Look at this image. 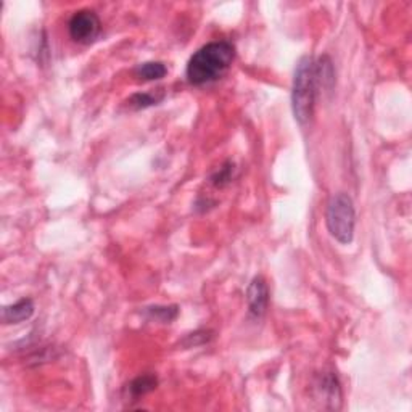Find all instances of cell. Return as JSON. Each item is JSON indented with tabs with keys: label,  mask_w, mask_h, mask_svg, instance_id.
<instances>
[{
	"label": "cell",
	"mask_w": 412,
	"mask_h": 412,
	"mask_svg": "<svg viewBox=\"0 0 412 412\" xmlns=\"http://www.w3.org/2000/svg\"><path fill=\"white\" fill-rule=\"evenodd\" d=\"M147 314L158 322L169 324L177 318L179 308L177 306H152V308H147Z\"/></svg>",
	"instance_id": "cell-11"
},
{
	"label": "cell",
	"mask_w": 412,
	"mask_h": 412,
	"mask_svg": "<svg viewBox=\"0 0 412 412\" xmlns=\"http://www.w3.org/2000/svg\"><path fill=\"white\" fill-rule=\"evenodd\" d=\"M167 68L161 61H147L136 68V76L142 81H158L165 78Z\"/></svg>",
	"instance_id": "cell-9"
},
{
	"label": "cell",
	"mask_w": 412,
	"mask_h": 412,
	"mask_svg": "<svg viewBox=\"0 0 412 412\" xmlns=\"http://www.w3.org/2000/svg\"><path fill=\"white\" fill-rule=\"evenodd\" d=\"M234 172H236V165H234L232 161H227L226 165H223L216 172H214L209 181H212V184L214 187L223 189V187H226L234 181Z\"/></svg>",
	"instance_id": "cell-12"
},
{
	"label": "cell",
	"mask_w": 412,
	"mask_h": 412,
	"mask_svg": "<svg viewBox=\"0 0 412 412\" xmlns=\"http://www.w3.org/2000/svg\"><path fill=\"white\" fill-rule=\"evenodd\" d=\"M327 229L335 240L342 245H348L354 238V226H356V209L353 198L348 194H337L329 200L325 212Z\"/></svg>",
	"instance_id": "cell-3"
},
{
	"label": "cell",
	"mask_w": 412,
	"mask_h": 412,
	"mask_svg": "<svg viewBox=\"0 0 412 412\" xmlns=\"http://www.w3.org/2000/svg\"><path fill=\"white\" fill-rule=\"evenodd\" d=\"M319 391V396H322V400L332 402V407L335 406V401H340L342 398V391H340V383L337 380V375H333L332 372L324 373L322 377L319 378L318 385H316Z\"/></svg>",
	"instance_id": "cell-7"
},
{
	"label": "cell",
	"mask_w": 412,
	"mask_h": 412,
	"mask_svg": "<svg viewBox=\"0 0 412 412\" xmlns=\"http://www.w3.org/2000/svg\"><path fill=\"white\" fill-rule=\"evenodd\" d=\"M319 89L318 63L313 56L306 55L296 65L293 87H291V108H293L295 119L301 126H306L314 116Z\"/></svg>",
	"instance_id": "cell-2"
},
{
	"label": "cell",
	"mask_w": 412,
	"mask_h": 412,
	"mask_svg": "<svg viewBox=\"0 0 412 412\" xmlns=\"http://www.w3.org/2000/svg\"><path fill=\"white\" fill-rule=\"evenodd\" d=\"M234 59H236V47L232 42H209L190 56L185 70L187 81L192 85L212 84L227 73Z\"/></svg>",
	"instance_id": "cell-1"
},
{
	"label": "cell",
	"mask_w": 412,
	"mask_h": 412,
	"mask_svg": "<svg viewBox=\"0 0 412 412\" xmlns=\"http://www.w3.org/2000/svg\"><path fill=\"white\" fill-rule=\"evenodd\" d=\"M70 37L78 44H92L97 39L100 31H102V23L100 18L94 10H84L76 12L68 23Z\"/></svg>",
	"instance_id": "cell-4"
},
{
	"label": "cell",
	"mask_w": 412,
	"mask_h": 412,
	"mask_svg": "<svg viewBox=\"0 0 412 412\" xmlns=\"http://www.w3.org/2000/svg\"><path fill=\"white\" fill-rule=\"evenodd\" d=\"M163 99H165V90L163 89L150 90V92H138L134 94L132 97L129 99V105H131L134 110H142L158 105Z\"/></svg>",
	"instance_id": "cell-8"
},
{
	"label": "cell",
	"mask_w": 412,
	"mask_h": 412,
	"mask_svg": "<svg viewBox=\"0 0 412 412\" xmlns=\"http://www.w3.org/2000/svg\"><path fill=\"white\" fill-rule=\"evenodd\" d=\"M247 303L248 314L255 319H261L266 314L267 306H269V289L265 277L258 276L250 282L247 289Z\"/></svg>",
	"instance_id": "cell-5"
},
{
	"label": "cell",
	"mask_w": 412,
	"mask_h": 412,
	"mask_svg": "<svg viewBox=\"0 0 412 412\" xmlns=\"http://www.w3.org/2000/svg\"><path fill=\"white\" fill-rule=\"evenodd\" d=\"M156 385H158L156 377L147 373V375H141V377L134 378V380L131 382V385H129V393H131L132 398H142L155 390Z\"/></svg>",
	"instance_id": "cell-10"
},
{
	"label": "cell",
	"mask_w": 412,
	"mask_h": 412,
	"mask_svg": "<svg viewBox=\"0 0 412 412\" xmlns=\"http://www.w3.org/2000/svg\"><path fill=\"white\" fill-rule=\"evenodd\" d=\"M32 314H34V301L31 298H23L2 309V320L3 324H20L23 320L30 319Z\"/></svg>",
	"instance_id": "cell-6"
}]
</instances>
